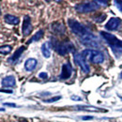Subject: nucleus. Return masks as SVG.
<instances>
[{"label":"nucleus","mask_w":122,"mask_h":122,"mask_svg":"<svg viewBox=\"0 0 122 122\" xmlns=\"http://www.w3.org/2000/svg\"><path fill=\"white\" fill-rule=\"evenodd\" d=\"M78 109L82 110V111H104L106 112V110H102V109H100V108H97V107L94 106H87V105H82V106H77Z\"/></svg>","instance_id":"obj_17"},{"label":"nucleus","mask_w":122,"mask_h":122,"mask_svg":"<svg viewBox=\"0 0 122 122\" xmlns=\"http://www.w3.org/2000/svg\"><path fill=\"white\" fill-rule=\"evenodd\" d=\"M120 25H121V19L114 17V18H111L107 22V24L105 25V28L109 31H115L118 29Z\"/></svg>","instance_id":"obj_7"},{"label":"nucleus","mask_w":122,"mask_h":122,"mask_svg":"<svg viewBox=\"0 0 122 122\" xmlns=\"http://www.w3.org/2000/svg\"><path fill=\"white\" fill-rule=\"evenodd\" d=\"M60 99H61L60 96H58V97H54V98H52V99H49V100L44 101V102L51 103V102H56V101H58V100H60Z\"/></svg>","instance_id":"obj_20"},{"label":"nucleus","mask_w":122,"mask_h":122,"mask_svg":"<svg viewBox=\"0 0 122 122\" xmlns=\"http://www.w3.org/2000/svg\"><path fill=\"white\" fill-rule=\"evenodd\" d=\"M1 84H2V86H5V87H12V86H15V85H16L15 77L12 76V75H9V76L4 77V78L2 79Z\"/></svg>","instance_id":"obj_11"},{"label":"nucleus","mask_w":122,"mask_h":122,"mask_svg":"<svg viewBox=\"0 0 122 122\" xmlns=\"http://www.w3.org/2000/svg\"><path fill=\"white\" fill-rule=\"evenodd\" d=\"M84 120H87V119H93V117H83Z\"/></svg>","instance_id":"obj_26"},{"label":"nucleus","mask_w":122,"mask_h":122,"mask_svg":"<svg viewBox=\"0 0 122 122\" xmlns=\"http://www.w3.org/2000/svg\"><path fill=\"white\" fill-rule=\"evenodd\" d=\"M78 12L80 13H88L95 11L100 9V5L96 1H91V2H86V3H82V4H77L74 7Z\"/></svg>","instance_id":"obj_5"},{"label":"nucleus","mask_w":122,"mask_h":122,"mask_svg":"<svg viewBox=\"0 0 122 122\" xmlns=\"http://www.w3.org/2000/svg\"><path fill=\"white\" fill-rule=\"evenodd\" d=\"M0 14H1V11H0Z\"/></svg>","instance_id":"obj_31"},{"label":"nucleus","mask_w":122,"mask_h":122,"mask_svg":"<svg viewBox=\"0 0 122 122\" xmlns=\"http://www.w3.org/2000/svg\"><path fill=\"white\" fill-rule=\"evenodd\" d=\"M71 100H73V101H82V99H81L80 97H78V96H75V95L71 96Z\"/></svg>","instance_id":"obj_23"},{"label":"nucleus","mask_w":122,"mask_h":122,"mask_svg":"<svg viewBox=\"0 0 122 122\" xmlns=\"http://www.w3.org/2000/svg\"><path fill=\"white\" fill-rule=\"evenodd\" d=\"M68 24L71 27V31L78 36L80 39H83L84 37L87 36L88 34H90L91 32L88 30L85 25H83L82 24H80L79 22H77L76 20H73V19H70L68 21Z\"/></svg>","instance_id":"obj_4"},{"label":"nucleus","mask_w":122,"mask_h":122,"mask_svg":"<svg viewBox=\"0 0 122 122\" xmlns=\"http://www.w3.org/2000/svg\"><path fill=\"white\" fill-rule=\"evenodd\" d=\"M51 46L54 47V49L56 51V53H58L60 56H65L68 53H74L75 52V48L74 45L71 42V41H65V42H59L56 40L53 39Z\"/></svg>","instance_id":"obj_2"},{"label":"nucleus","mask_w":122,"mask_h":122,"mask_svg":"<svg viewBox=\"0 0 122 122\" xmlns=\"http://www.w3.org/2000/svg\"><path fill=\"white\" fill-rule=\"evenodd\" d=\"M119 77H120V78H121V79H122V71H121V73L119 74Z\"/></svg>","instance_id":"obj_28"},{"label":"nucleus","mask_w":122,"mask_h":122,"mask_svg":"<svg viewBox=\"0 0 122 122\" xmlns=\"http://www.w3.org/2000/svg\"><path fill=\"white\" fill-rule=\"evenodd\" d=\"M105 19H106V14H103V13L99 16H96V17L94 18L95 22H97V23H102V22H103Z\"/></svg>","instance_id":"obj_19"},{"label":"nucleus","mask_w":122,"mask_h":122,"mask_svg":"<svg viewBox=\"0 0 122 122\" xmlns=\"http://www.w3.org/2000/svg\"><path fill=\"white\" fill-rule=\"evenodd\" d=\"M81 55L86 60H89L95 64H101L104 61L103 54L97 50H84Z\"/></svg>","instance_id":"obj_3"},{"label":"nucleus","mask_w":122,"mask_h":122,"mask_svg":"<svg viewBox=\"0 0 122 122\" xmlns=\"http://www.w3.org/2000/svg\"><path fill=\"white\" fill-rule=\"evenodd\" d=\"M51 28H52L54 33H56L57 35H63L65 33V31H66L65 25L62 23H59V22L53 23L52 25H51Z\"/></svg>","instance_id":"obj_10"},{"label":"nucleus","mask_w":122,"mask_h":122,"mask_svg":"<svg viewBox=\"0 0 122 122\" xmlns=\"http://www.w3.org/2000/svg\"><path fill=\"white\" fill-rule=\"evenodd\" d=\"M37 63H38V61L36 60L35 58H29V59H27V60L25 61V68L26 71H33V70L36 68Z\"/></svg>","instance_id":"obj_14"},{"label":"nucleus","mask_w":122,"mask_h":122,"mask_svg":"<svg viewBox=\"0 0 122 122\" xmlns=\"http://www.w3.org/2000/svg\"><path fill=\"white\" fill-rule=\"evenodd\" d=\"M0 111H5V109H0Z\"/></svg>","instance_id":"obj_29"},{"label":"nucleus","mask_w":122,"mask_h":122,"mask_svg":"<svg viewBox=\"0 0 122 122\" xmlns=\"http://www.w3.org/2000/svg\"><path fill=\"white\" fill-rule=\"evenodd\" d=\"M115 4L117 5V8L122 11V1H115Z\"/></svg>","instance_id":"obj_21"},{"label":"nucleus","mask_w":122,"mask_h":122,"mask_svg":"<svg viewBox=\"0 0 122 122\" xmlns=\"http://www.w3.org/2000/svg\"><path fill=\"white\" fill-rule=\"evenodd\" d=\"M12 47L10 45H2L0 46V54L1 55H8L11 52Z\"/></svg>","instance_id":"obj_18"},{"label":"nucleus","mask_w":122,"mask_h":122,"mask_svg":"<svg viewBox=\"0 0 122 122\" xmlns=\"http://www.w3.org/2000/svg\"><path fill=\"white\" fill-rule=\"evenodd\" d=\"M42 37H43V30H39L32 38H31L30 40L27 41V43H32V42H34V41H39Z\"/></svg>","instance_id":"obj_16"},{"label":"nucleus","mask_w":122,"mask_h":122,"mask_svg":"<svg viewBox=\"0 0 122 122\" xmlns=\"http://www.w3.org/2000/svg\"><path fill=\"white\" fill-rule=\"evenodd\" d=\"M101 35L112 48L113 52L117 56H120V54L122 53V41H119L116 36H114L110 33H107L105 31H101Z\"/></svg>","instance_id":"obj_1"},{"label":"nucleus","mask_w":122,"mask_h":122,"mask_svg":"<svg viewBox=\"0 0 122 122\" xmlns=\"http://www.w3.org/2000/svg\"><path fill=\"white\" fill-rule=\"evenodd\" d=\"M32 25H31L30 17L28 15H25L24 18V24H23V34L24 36H28L32 32Z\"/></svg>","instance_id":"obj_9"},{"label":"nucleus","mask_w":122,"mask_h":122,"mask_svg":"<svg viewBox=\"0 0 122 122\" xmlns=\"http://www.w3.org/2000/svg\"><path fill=\"white\" fill-rule=\"evenodd\" d=\"M73 58H74L75 63L82 69V71H83L85 73H88V72L90 71L89 66H88V64L86 63V60L82 56V55H81L80 53H75L74 56H73Z\"/></svg>","instance_id":"obj_6"},{"label":"nucleus","mask_w":122,"mask_h":122,"mask_svg":"<svg viewBox=\"0 0 122 122\" xmlns=\"http://www.w3.org/2000/svg\"><path fill=\"white\" fill-rule=\"evenodd\" d=\"M41 52L43 56L46 58H49L51 56V43L50 42H44L41 46Z\"/></svg>","instance_id":"obj_13"},{"label":"nucleus","mask_w":122,"mask_h":122,"mask_svg":"<svg viewBox=\"0 0 122 122\" xmlns=\"http://www.w3.org/2000/svg\"><path fill=\"white\" fill-rule=\"evenodd\" d=\"M0 92H5V93H12L11 90H5V89H0Z\"/></svg>","instance_id":"obj_27"},{"label":"nucleus","mask_w":122,"mask_h":122,"mask_svg":"<svg viewBox=\"0 0 122 122\" xmlns=\"http://www.w3.org/2000/svg\"><path fill=\"white\" fill-rule=\"evenodd\" d=\"M4 105L5 106H11V107H16V104H14V103H8V102H6V103H4Z\"/></svg>","instance_id":"obj_25"},{"label":"nucleus","mask_w":122,"mask_h":122,"mask_svg":"<svg viewBox=\"0 0 122 122\" xmlns=\"http://www.w3.org/2000/svg\"><path fill=\"white\" fill-rule=\"evenodd\" d=\"M25 50V46H21L18 50H16V52L10 56V58H9L8 61L9 62H10V63H12V64H14L16 61L18 60L19 58H20V56H21V55L24 53V51Z\"/></svg>","instance_id":"obj_12"},{"label":"nucleus","mask_w":122,"mask_h":122,"mask_svg":"<svg viewBox=\"0 0 122 122\" xmlns=\"http://www.w3.org/2000/svg\"><path fill=\"white\" fill-rule=\"evenodd\" d=\"M4 20L6 23L10 24V25H18L20 20L18 17H16L14 15H10V14H7L4 17Z\"/></svg>","instance_id":"obj_15"},{"label":"nucleus","mask_w":122,"mask_h":122,"mask_svg":"<svg viewBox=\"0 0 122 122\" xmlns=\"http://www.w3.org/2000/svg\"><path fill=\"white\" fill-rule=\"evenodd\" d=\"M39 76L41 77V78H42V79H47V78H48V74H47L46 72H41V73L39 74Z\"/></svg>","instance_id":"obj_22"},{"label":"nucleus","mask_w":122,"mask_h":122,"mask_svg":"<svg viewBox=\"0 0 122 122\" xmlns=\"http://www.w3.org/2000/svg\"><path fill=\"white\" fill-rule=\"evenodd\" d=\"M71 73H72V67H71V65L69 62L65 63L62 66V71H61V74L59 78L62 79V80L69 79L70 77L71 76Z\"/></svg>","instance_id":"obj_8"},{"label":"nucleus","mask_w":122,"mask_h":122,"mask_svg":"<svg viewBox=\"0 0 122 122\" xmlns=\"http://www.w3.org/2000/svg\"><path fill=\"white\" fill-rule=\"evenodd\" d=\"M22 122H26V121H25V120H23V121H22Z\"/></svg>","instance_id":"obj_30"},{"label":"nucleus","mask_w":122,"mask_h":122,"mask_svg":"<svg viewBox=\"0 0 122 122\" xmlns=\"http://www.w3.org/2000/svg\"><path fill=\"white\" fill-rule=\"evenodd\" d=\"M98 4H102V5H104V6H107V4H108V1H100V0H98V1H96Z\"/></svg>","instance_id":"obj_24"}]
</instances>
